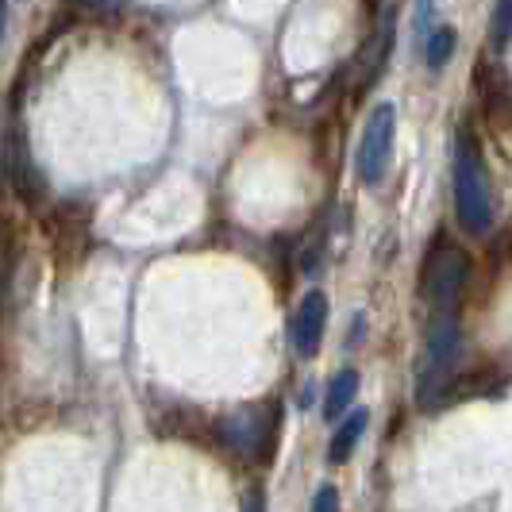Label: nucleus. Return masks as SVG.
I'll use <instances>...</instances> for the list:
<instances>
[{
    "label": "nucleus",
    "mask_w": 512,
    "mask_h": 512,
    "mask_svg": "<svg viewBox=\"0 0 512 512\" xmlns=\"http://www.w3.org/2000/svg\"><path fill=\"white\" fill-rule=\"evenodd\" d=\"M455 216L470 235H489L493 228V193L486 181V162L470 131L459 135L455 147Z\"/></svg>",
    "instance_id": "1"
},
{
    "label": "nucleus",
    "mask_w": 512,
    "mask_h": 512,
    "mask_svg": "<svg viewBox=\"0 0 512 512\" xmlns=\"http://www.w3.org/2000/svg\"><path fill=\"white\" fill-rule=\"evenodd\" d=\"M77 4H85V8H93V4H108V0H77Z\"/></svg>",
    "instance_id": "13"
},
{
    "label": "nucleus",
    "mask_w": 512,
    "mask_h": 512,
    "mask_svg": "<svg viewBox=\"0 0 512 512\" xmlns=\"http://www.w3.org/2000/svg\"><path fill=\"white\" fill-rule=\"evenodd\" d=\"M393 139H397V108L389 101H382L362 124L359 151H355V174L366 185H378L389 166V154H393Z\"/></svg>",
    "instance_id": "4"
},
{
    "label": "nucleus",
    "mask_w": 512,
    "mask_h": 512,
    "mask_svg": "<svg viewBox=\"0 0 512 512\" xmlns=\"http://www.w3.org/2000/svg\"><path fill=\"white\" fill-rule=\"evenodd\" d=\"M312 512H339V493L332 486H324L312 501Z\"/></svg>",
    "instance_id": "11"
},
{
    "label": "nucleus",
    "mask_w": 512,
    "mask_h": 512,
    "mask_svg": "<svg viewBox=\"0 0 512 512\" xmlns=\"http://www.w3.org/2000/svg\"><path fill=\"white\" fill-rule=\"evenodd\" d=\"M512 39V0H497L493 8V43L505 47Z\"/></svg>",
    "instance_id": "10"
},
{
    "label": "nucleus",
    "mask_w": 512,
    "mask_h": 512,
    "mask_svg": "<svg viewBox=\"0 0 512 512\" xmlns=\"http://www.w3.org/2000/svg\"><path fill=\"white\" fill-rule=\"evenodd\" d=\"M324 328H328V297L312 289V293H305V301L293 316V351L301 359H312L320 351Z\"/></svg>",
    "instance_id": "5"
},
{
    "label": "nucleus",
    "mask_w": 512,
    "mask_h": 512,
    "mask_svg": "<svg viewBox=\"0 0 512 512\" xmlns=\"http://www.w3.org/2000/svg\"><path fill=\"white\" fill-rule=\"evenodd\" d=\"M366 424H370V412H366V409L351 412L347 420H339V428H335V436H332V451H328V459H332V462L351 459V451H355V443H359L362 432H366Z\"/></svg>",
    "instance_id": "6"
},
{
    "label": "nucleus",
    "mask_w": 512,
    "mask_h": 512,
    "mask_svg": "<svg viewBox=\"0 0 512 512\" xmlns=\"http://www.w3.org/2000/svg\"><path fill=\"white\" fill-rule=\"evenodd\" d=\"M224 439L243 455V451H258L266 443V420H251V416H231L224 424Z\"/></svg>",
    "instance_id": "7"
},
{
    "label": "nucleus",
    "mask_w": 512,
    "mask_h": 512,
    "mask_svg": "<svg viewBox=\"0 0 512 512\" xmlns=\"http://www.w3.org/2000/svg\"><path fill=\"white\" fill-rule=\"evenodd\" d=\"M243 512H266V497H262L258 489H251L247 501H243Z\"/></svg>",
    "instance_id": "12"
},
{
    "label": "nucleus",
    "mask_w": 512,
    "mask_h": 512,
    "mask_svg": "<svg viewBox=\"0 0 512 512\" xmlns=\"http://www.w3.org/2000/svg\"><path fill=\"white\" fill-rule=\"evenodd\" d=\"M455 51V31L451 27H436V31H428V47H424V62L439 70L447 58Z\"/></svg>",
    "instance_id": "9"
},
{
    "label": "nucleus",
    "mask_w": 512,
    "mask_h": 512,
    "mask_svg": "<svg viewBox=\"0 0 512 512\" xmlns=\"http://www.w3.org/2000/svg\"><path fill=\"white\" fill-rule=\"evenodd\" d=\"M462 351V332L455 312H439V320L428 332V351H424V366H420V405L428 401H439L443 389L451 385V374H455V362H459Z\"/></svg>",
    "instance_id": "2"
},
{
    "label": "nucleus",
    "mask_w": 512,
    "mask_h": 512,
    "mask_svg": "<svg viewBox=\"0 0 512 512\" xmlns=\"http://www.w3.org/2000/svg\"><path fill=\"white\" fill-rule=\"evenodd\" d=\"M466 282H470V255L455 243H439L424 262V278H420L424 301L436 312H455L466 293Z\"/></svg>",
    "instance_id": "3"
},
{
    "label": "nucleus",
    "mask_w": 512,
    "mask_h": 512,
    "mask_svg": "<svg viewBox=\"0 0 512 512\" xmlns=\"http://www.w3.org/2000/svg\"><path fill=\"white\" fill-rule=\"evenodd\" d=\"M355 393H359V374L347 366V370H339L335 374L332 389H328V405H324V412H328V420L335 424V416H343V409L355 401Z\"/></svg>",
    "instance_id": "8"
}]
</instances>
